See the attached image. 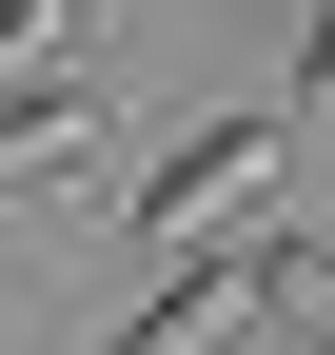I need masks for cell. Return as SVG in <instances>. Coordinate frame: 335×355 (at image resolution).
Wrapping results in <instances>:
<instances>
[{
    "label": "cell",
    "instance_id": "6da1fadb",
    "mask_svg": "<svg viewBox=\"0 0 335 355\" xmlns=\"http://www.w3.org/2000/svg\"><path fill=\"white\" fill-rule=\"evenodd\" d=\"M276 158H296V119H217V139H178L138 178V257H217L237 217L276 198Z\"/></svg>",
    "mask_w": 335,
    "mask_h": 355
},
{
    "label": "cell",
    "instance_id": "7a4b0ae2",
    "mask_svg": "<svg viewBox=\"0 0 335 355\" xmlns=\"http://www.w3.org/2000/svg\"><path fill=\"white\" fill-rule=\"evenodd\" d=\"M237 316H257V296H237V257H178V277H158V296H138V316H118L99 355H217Z\"/></svg>",
    "mask_w": 335,
    "mask_h": 355
},
{
    "label": "cell",
    "instance_id": "3957f363",
    "mask_svg": "<svg viewBox=\"0 0 335 355\" xmlns=\"http://www.w3.org/2000/svg\"><path fill=\"white\" fill-rule=\"evenodd\" d=\"M79 139H99V79H20L0 99V178H60Z\"/></svg>",
    "mask_w": 335,
    "mask_h": 355
},
{
    "label": "cell",
    "instance_id": "277c9868",
    "mask_svg": "<svg viewBox=\"0 0 335 355\" xmlns=\"http://www.w3.org/2000/svg\"><path fill=\"white\" fill-rule=\"evenodd\" d=\"M237 296H257L276 336H316V355H335V257H316V237H257V257H237Z\"/></svg>",
    "mask_w": 335,
    "mask_h": 355
},
{
    "label": "cell",
    "instance_id": "5b68a950",
    "mask_svg": "<svg viewBox=\"0 0 335 355\" xmlns=\"http://www.w3.org/2000/svg\"><path fill=\"white\" fill-rule=\"evenodd\" d=\"M79 60V0H0V99H20V79H60Z\"/></svg>",
    "mask_w": 335,
    "mask_h": 355
},
{
    "label": "cell",
    "instance_id": "8992f818",
    "mask_svg": "<svg viewBox=\"0 0 335 355\" xmlns=\"http://www.w3.org/2000/svg\"><path fill=\"white\" fill-rule=\"evenodd\" d=\"M296 99H335V0H316V20H296Z\"/></svg>",
    "mask_w": 335,
    "mask_h": 355
}]
</instances>
